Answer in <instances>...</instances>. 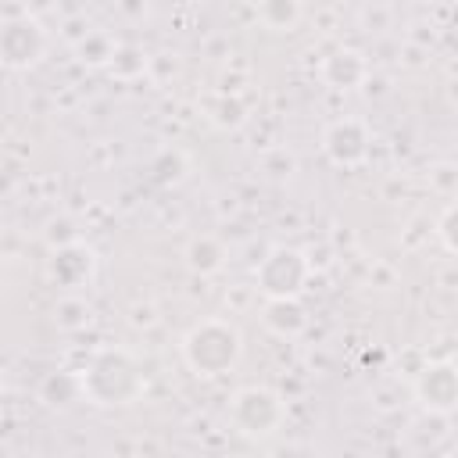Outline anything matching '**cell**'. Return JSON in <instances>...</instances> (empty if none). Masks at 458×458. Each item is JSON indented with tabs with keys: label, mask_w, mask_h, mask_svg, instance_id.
Instances as JSON below:
<instances>
[{
	"label": "cell",
	"mask_w": 458,
	"mask_h": 458,
	"mask_svg": "<svg viewBox=\"0 0 458 458\" xmlns=\"http://www.w3.org/2000/svg\"><path fill=\"white\" fill-rule=\"evenodd\" d=\"M143 390V376L125 351H100L82 372V394L93 404H132Z\"/></svg>",
	"instance_id": "1"
},
{
	"label": "cell",
	"mask_w": 458,
	"mask_h": 458,
	"mask_svg": "<svg viewBox=\"0 0 458 458\" xmlns=\"http://www.w3.org/2000/svg\"><path fill=\"white\" fill-rule=\"evenodd\" d=\"M240 333L229 326V322H218V318H208L200 322L197 329L186 333L182 340V354H186V365L197 372V376H218V372H229L236 361H240Z\"/></svg>",
	"instance_id": "2"
},
{
	"label": "cell",
	"mask_w": 458,
	"mask_h": 458,
	"mask_svg": "<svg viewBox=\"0 0 458 458\" xmlns=\"http://www.w3.org/2000/svg\"><path fill=\"white\" fill-rule=\"evenodd\" d=\"M308 258L293 247H276L268 250V258H261L258 265V290L268 297V301H290L304 290L308 283Z\"/></svg>",
	"instance_id": "3"
},
{
	"label": "cell",
	"mask_w": 458,
	"mask_h": 458,
	"mask_svg": "<svg viewBox=\"0 0 458 458\" xmlns=\"http://www.w3.org/2000/svg\"><path fill=\"white\" fill-rule=\"evenodd\" d=\"M229 419L243 437H268L283 422V401L265 386H247L233 397Z\"/></svg>",
	"instance_id": "4"
},
{
	"label": "cell",
	"mask_w": 458,
	"mask_h": 458,
	"mask_svg": "<svg viewBox=\"0 0 458 458\" xmlns=\"http://www.w3.org/2000/svg\"><path fill=\"white\" fill-rule=\"evenodd\" d=\"M43 50H47V32L36 18L25 14V18L4 21V29H0V61L7 68H14V72L32 68L43 57Z\"/></svg>",
	"instance_id": "5"
},
{
	"label": "cell",
	"mask_w": 458,
	"mask_h": 458,
	"mask_svg": "<svg viewBox=\"0 0 458 458\" xmlns=\"http://www.w3.org/2000/svg\"><path fill=\"white\" fill-rule=\"evenodd\" d=\"M322 147H326V154H329L333 165L351 168V165L365 161V154H369V132H365L361 122H354V118H340V122H333V125L326 129Z\"/></svg>",
	"instance_id": "6"
},
{
	"label": "cell",
	"mask_w": 458,
	"mask_h": 458,
	"mask_svg": "<svg viewBox=\"0 0 458 458\" xmlns=\"http://www.w3.org/2000/svg\"><path fill=\"white\" fill-rule=\"evenodd\" d=\"M419 397L433 415L458 408V372L451 365H426L419 372Z\"/></svg>",
	"instance_id": "7"
},
{
	"label": "cell",
	"mask_w": 458,
	"mask_h": 458,
	"mask_svg": "<svg viewBox=\"0 0 458 458\" xmlns=\"http://www.w3.org/2000/svg\"><path fill=\"white\" fill-rule=\"evenodd\" d=\"M50 276L61 286H82L93 276V250L82 243H64L50 258Z\"/></svg>",
	"instance_id": "8"
},
{
	"label": "cell",
	"mask_w": 458,
	"mask_h": 458,
	"mask_svg": "<svg viewBox=\"0 0 458 458\" xmlns=\"http://www.w3.org/2000/svg\"><path fill=\"white\" fill-rule=\"evenodd\" d=\"M322 75L329 86H340V89H351L365 79V61L358 50H336L333 57H326L322 64Z\"/></svg>",
	"instance_id": "9"
},
{
	"label": "cell",
	"mask_w": 458,
	"mask_h": 458,
	"mask_svg": "<svg viewBox=\"0 0 458 458\" xmlns=\"http://www.w3.org/2000/svg\"><path fill=\"white\" fill-rule=\"evenodd\" d=\"M265 326L276 333V336H297L304 326H308V315H304V308L290 297V301H268L265 304Z\"/></svg>",
	"instance_id": "10"
},
{
	"label": "cell",
	"mask_w": 458,
	"mask_h": 458,
	"mask_svg": "<svg viewBox=\"0 0 458 458\" xmlns=\"http://www.w3.org/2000/svg\"><path fill=\"white\" fill-rule=\"evenodd\" d=\"M75 397H82V376H68V372H50L39 383V401L50 408H68Z\"/></svg>",
	"instance_id": "11"
},
{
	"label": "cell",
	"mask_w": 458,
	"mask_h": 458,
	"mask_svg": "<svg viewBox=\"0 0 458 458\" xmlns=\"http://www.w3.org/2000/svg\"><path fill=\"white\" fill-rule=\"evenodd\" d=\"M186 261H190V268H193V272L208 276V272H218V268L225 265V250H222V243H218V240L200 236V240H193V243L186 247Z\"/></svg>",
	"instance_id": "12"
},
{
	"label": "cell",
	"mask_w": 458,
	"mask_h": 458,
	"mask_svg": "<svg viewBox=\"0 0 458 458\" xmlns=\"http://www.w3.org/2000/svg\"><path fill=\"white\" fill-rule=\"evenodd\" d=\"M204 107H208V118L218 125V129H236L243 118H247V111H243V104L236 100V97H229V93H218V97H208L204 100Z\"/></svg>",
	"instance_id": "13"
},
{
	"label": "cell",
	"mask_w": 458,
	"mask_h": 458,
	"mask_svg": "<svg viewBox=\"0 0 458 458\" xmlns=\"http://www.w3.org/2000/svg\"><path fill=\"white\" fill-rule=\"evenodd\" d=\"M86 322H89V304H86V301H79V297H61V301L54 304V326H57V329L75 333V329H82Z\"/></svg>",
	"instance_id": "14"
},
{
	"label": "cell",
	"mask_w": 458,
	"mask_h": 458,
	"mask_svg": "<svg viewBox=\"0 0 458 458\" xmlns=\"http://www.w3.org/2000/svg\"><path fill=\"white\" fill-rule=\"evenodd\" d=\"M258 18H261L268 29H290V25L301 18V7H297V4H286V0H279V4H261V7H258Z\"/></svg>",
	"instance_id": "15"
},
{
	"label": "cell",
	"mask_w": 458,
	"mask_h": 458,
	"mask_svg": "<svg viewBox=\"0 0 458 458\" xmlns=\"http://www.w3.org/2000/svg\"><path fill=\"white\" fill-rule=\"evenodd\" d=\"M79 54H82V61H86V64H104V61H114L118 47H111V39H107V36L89 32V36L79 43Z\"/></svg>",
	"instance_id": "16"
},
{
	"label": "cell",
	"mask_w": 458,
	"mask_h": 458,
	"mask_svg": "<svg viewBox=\"0 0 458 458\" xmlns=\"http://www.w3.org/2000/svg\"><path fill=\"white\" fill-rule=\"evenodd\" d=\"M440 240L447 243V250H454V254H458V204H454V208H447V215L440 218Z\"/></svg>",
	"instance_id": "17"
},
{
	"label": "cell",
	"mask_w": 458,
	"mask_h": 458,
	"mask_svg": "<svg viewBox=\"0 0 458 458\" xmlns=\"http://www.w3.org/2000/svg\"><path fill=\"white\" fill-rule=\"evenodd\" d=\"M433 186L444 190V193L454 190V186H458V168H454V165H437V172H433Z\"/></svg>",
	"instance_id": "18"
}]
</instances>
